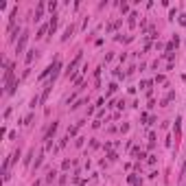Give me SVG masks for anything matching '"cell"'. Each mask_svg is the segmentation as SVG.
<instances>
[{
    "mask_svg": "<svg viewBox=\"0 0 186 186\" xmlns=\"http://www.w3.org/2000/svg\"><path fill=\"white\" fill-rule=\"evenodd\" d=\"M26 42H29V33L22 31L20 40H18V44H15V53H22V51H24V46H26Z\"/></svg>",
    "mask_w": 186,
    "mask_h": 186,
    "instance_id": "6da1fadb",
    "label": "cell"
},
{
    "mask_svg": "<svg viewBox=\"0 0 186 186\" xmlns=\"http://www.w3.org/2000/svg\"><path fill=\"white\" fill-rule=\"evenodd\" d=\"M51 88H53V79L46 83V88H44V92H42V101H46L48 99V94H51Z\"/></svg>",
    "mask_w": 186,
    "mask_h": 186,
    "instance_id": "7a4b0ae2",
    "label": "cell"
},
{
    "mask_svg": "<svg viewBox=\"0 0 186 186\" xmlns=\"http://www.w3.org/2000/svg\"><path fill=\"white\" fill-rule=\"evenodd\" d=\"M79 61H81V53L77 55V57H74V61H72V64H70V66H68V74H72V70H74V68H77V66H79Z\"/></svg>",
    "mask_w": 186,
    "mask_h": 186,
    "instance_id": "3957f363",
    "label": "cell"
},
{
    "mask_svg": "<svg viewBox=\"0 0 186 186\" xmlns=\"http://www.w3.org/2000/svg\"><path fill=\"white\" fill-rule=\"evenodd\" d=\"M57 127H59L57 123H53V125H51V129H48V132H46V140H51V138L55 136V132H57Z\"/></svg>",
    "mask_w": 186,
    "mask_h": 186,
    "instance_id": "277c9868",
    "label": "cell"
},
{
    "mask_svg": "<svg viewBox=\"0 0 186 186\" xmlns=\"http://www.w3.org/2000/svg\"><path fill=\"white\" fill-rule=\"evenodd\" d=\"M42 13H44V2H40V5H37V9H35V22L42 18Z\"/></svg>",
    "mask_w": 186,
    "mask_h": 186,
    "instance_id": "5b68a950",
    "label": "cell"
},
{
    "mask_svg": "<svg viewBox=\"0 0 186 186\" xmlns=\"http://www.w3.org/2000/svg\"><path fill=\"white\" fill-rule=\"evenodd\" d=\"M55 29H57V15H53V20H51V24H48V31H51V33H55Z\"/></svg>",
    "mask_w": 186,
    "mask_h": 186,
    "instance_id": "8992f818",
    "label": "cell"
},
{
    "mask_svg": "<svg viewBox=\"0 0 186 186\" xmlns=\"http://www.w3.org/2000/svg\"><path fill=\"white\" fill-rule=\"evenodd\" d=\"M35 53H37V51H29V55H26V64H31V61H33V57H35Z\"/></svg>",
    "mask_w": 186,
    "mask_h": 186,
    "instance_id": "52a82bcc",
    "label": "cell"
},
{
    "mask_svg": "<svg viewBox=\"0 0 186 186\" xmlns=\"http://www.w3.org/2000/svg\"><path fill=\"white\" fill-rule=\"evenodd\" d=\"M72 31H74V29H72V26H68V29H66V35H64V37H61V40H68V37L72 35Z\"/></svg>",
    "mask_w": 186,
    "mask_h": 186,
    "instance_id": "ba28073f",
    "label": "cell"
},
{
    "mask_svg": "<svg viewBox=\"0 0 186 186\" xmlns=\"http://www.w3.org/2000/svg\"><path fill=\"white\" fill-rule=\"evenodd\" d=\"M55 175H57V173L51 171V173H48V178H46V182H53V180H55Z\"/></svg>",
    "mask_w": 186,
    "mask_h": 186,
    "instance_id": "9c48e42d",
    "label": "cell"
},
{
    "mask_svg": "<svg viewBox=\"0 0 186 186\" xmlns=\"http://www.w3.org/2000/svg\"><path fill=\"white\" fill-rule=\"evenodd\" d=\"M44 33H46V26H42V29L37 31V35H35V37H44Z\"/></svg>",
    "mask_w": 186,
    "mask_h": 186,
    "instance_id": "30bf717a",
    "label": "cell"
},
{
    "mask_svg": "<svg viewBox=\"0 0 186 186\" xmlns=\"http://www.w3.org/2000/svg\"><path fill=\"white\" fill-rule=\"evenodd\" d=\"M31 158H33V151H29V155L24 158V164H29V162H31Z\"/></svg>",
    "mask_w": 186,
    "mask_h": 186,
    "instance_id": "8fae6325",
    "label": "cell"
},
{
    "mask_svg": "<svg viewBox=\"0 0 186 186\" xmlns=\"http://www.w3.org/2000/svg\"><path fill=\"white\" fill-rule=\"evenodd\" d=\"M48 9H51V11H55V9H57V2H55V0H53V2H48Z\"/></svg>",
    "mask_w": 186,
    "mask_h": 186,
    "instance_id": "7c38bea8",
    "label": "cell"
},
{
    "mask_svg": "<svg viewBox=\"0 0 186 186\" xmlns=\"http://www.w3.org/2000/svg\"><path fill=\"white\" fill-rule=\"evenodd\" d=\"M180 22H182V24H186V13L182 15V20H180Z\"/></svg>",
    "mask_w": 186,
    "mask_h": 186,
    "instance_id": "4fadbf2b",
    "label": "cell"
},
{
    "mask_svg": "<svg viewBox=\"0 0 186 186\" xmlns=\"http://www.w3.org/2000/svg\"><path fill=\"white\" fill-rule=\"evenodd\" d=\"M182 173H184V175H186V164H184V169H182Z\"/></svg>",
    "mask_w": 186,
    "mask_h": 186,
    "instance_id": "5bb4252c",
    "label": "cell"
}]
</instances>
